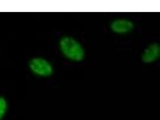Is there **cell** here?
Listing matches in <instances>:
<instances>
[{
	"label": "cell",
	"mask_w": 160,
	"mask_h": 120,
	"mask_svg": "<svg viewBox=\"0 0 160 120\" xmlns=\"http://www.w3.org/2000/svg\"><path fill=\"white\" fill-rule=\"evenodd\" d=\"M61 53L68 60L80 62L85 59V51L80 42L71 36H64L59 41Z\"/></svg>",
	"instance_id": "obj_1"
},
{
	"label": "cell",
	"mask_w": 160,
	"mask_h": 120,
	"mask_svg": "<svg viewBox=\"0 0 160 120\" xmlns=\"http://www.w3.org/2000/svg\"><path fill=\"white\" fill-rule=\"evenodd\" d=\"M8 102L7 99L0 96V120H2L8 112Z\"/></svg>",
	"instance_id": "obj_5"
},
{
	"label": "cell",
	"mask_w": 160,
	"mask_h": 120,
	"mask_svg": "<svg viewBox=\"0 0 160 120\" xmlns=\"http://www.w3.org/2000/svg\"><path fill=\"white\" fill-rule=\"evenodd\" d=\"M160 55V46L157 43L148 45L142 55V60L146 64H150L158 60Z\"/></svg>",
	"instance_id": "obj_4"
},
{
	"label": "cell",
	"mask_w": 160,
	"mask_h": 120,
	"mask_svg": "<svg viewBox=\"0 0 160 120\" xmlns=\"http://www.w3.org/2000/svg\"><path fill=\"white\" fill-rule=\"evenodd\" d=\"M28 68L35 75L49 77L53 73V68L48 60L42 57H34L29 60Z\"/></svg>",
	"instance_id": "obj_2"
},
{
	"label": "cell",
	"mask_w": 160,
	"mask_h": 120,
	"mask_svg": "<svg viewBox=\"0 0 160 120\" xmlns=\"http://www.w3.org/2000/svg\"><path fill=\"white\" fill-rule=\"evenodd\" d=\"M134 23L129 19H117L112 21L110 24L111 31L117 34H127L132 31Z\"/></svg>",
	"instance_id": "obj_3"
}]
</instances>
